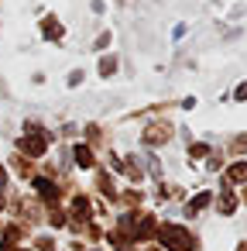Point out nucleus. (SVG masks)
Segmentation results:
<instances>
[{
  "mask_svg": "<svg viewBox=\"0 0 247 251\" xmlns=\"http://www.w3.org/2000/svg\"><path fill=\"white\" fill-rule=\"evenodd\" d=\"M45 35H48V38H59V35H62V25H55V18H48V21H45Z\"/></svg>",
  "mask_w": 247,
  "mask_h": 251,
  "instance_id": "obj_2",
  "label": "nucleus"
},
{
  "mask_svg": "<svg viewBox=\"0 0 247 251\" xmlns=\"http://www.w3.org/2000/svg\"><path fill=\"white\" fill-rule=\"evenodd\" d=\"M165 241H172V251H196L192 248V237L185 230H179V227H168L165 230Z\"/></svg>",
  "mask_w": 247,
  "mask_h": 251,
  "instance_id": "obj_1",
  "label": "nucleus"
}]
</instances>
